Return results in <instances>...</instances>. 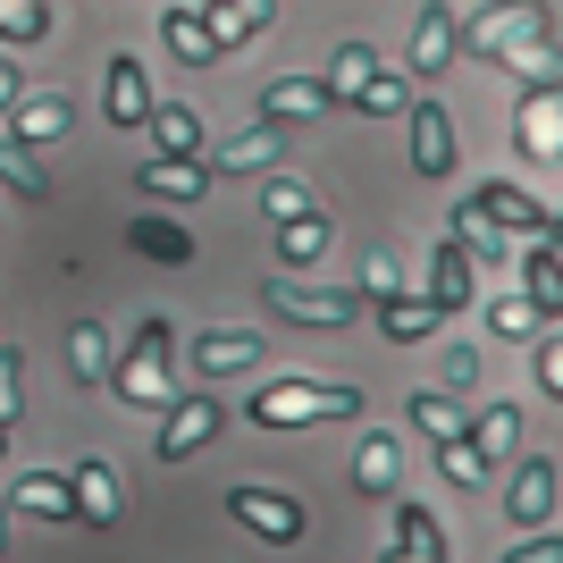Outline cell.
<instances>
[{"label": "cell", "mask_w": 563, "mask_h": 563, "mask_svg": "<svg viewBox=\"0 0 563 563\" xmlns=\"http://www.w3.org/2000/svg\"><path fill=\"white\" fill-rule=\"evenodd\" d=\"M228 429V404H211V396H177L161 412V463H186V454H202Z\"/></svg>", "instance_id": "obj_7"}, {"label": "cell", "mask_w": 563, "mask_h": 563, "mask_svg": "<svg viewBox=\"0 0 563 563\" xmlns=\"http://www.w3.org/2000/svg\"><path fill=\"white\" fill-rule=\"evenodd\" d=\"M463 59L547 76L555 68V0H488L479 18H454V68Z\"/></svg>", "instance_id": "obj_1"}, {"label": "cell", "mask_w": 563, "mask_h": 563, "mask_svg": "<svg viewBox=\"0 0 563 563\" xmlns=\"http://www.w3.org/2000/svg\"><path fill=\"white\" fill-rule=\"evenodd\" d=\"M396 479H404V446L387 438V429H371V438L353 446V488L362 496H396Z\"/></svg>", "instance_id": "obj_23"}, {"label": "cell", "mask_w": 563, "mask_h": 563, "mask_svg": "<svg viewBox=\"0 0 563 563\" xmlns=\"http://www.w3.org/2000/svg\"><path fill=\"white\" fill-rule=\"evenodd\" d=\"M362 303H387V295H404V261L396 253H371V269H362V286H353Z\"/></svg>", "instance_id": "obj_41"}, {"label": "cell", "mask_w": 563, "mask_h": 563, "mask_svg": "<svg viewBox=\"0 0 563 563\" xmlns=\"http://www.w3.org/2000/svg\"><path fill=\"white\" fill-rule=\"evenodd\" d=\"M505 563H563V547L555 539H521V547H505Z\"/></svg>", "instance_id": "obj_46"}, {"label": "cell", "mask_w": 563, "mask_h": 563, "mask_svg": "<svg viewBox=\"0 0 563 563\" xmlns=\"http://www.w3.org/2000/svg\"><path fill=\"white\" fill-rule=\"evenodd\" d=\"M110 362H118L110 329H101V320H76V329H68V371H76V387H101V378H110Z\"/></svg>", "instance_id": "obj_29"}, {"label": "cell", "mask_w": 563, "mask_h": 563, "mask_svg": "<svg viewBox=\"0 0 563 563\" xmlns=\"http://www.w3.org/2000/svg\"><path fill=\"white\" fill-rule=\"evenodd\" d=\"M168 362H177V329L152 311V320L126 336V353L110 362L118 404H126V412H168V404H177V387H168Z\"/></svg>", "instance_id": "obj_2"}, {"label": "cell", "mask_w": 563, "mask_h": 563, "mask_svg": "<svg viewBox=\"0 0 563 563\" xmlns=\"http://www.w3.org/2000/svg\"><path fill=\"white\" fill-rule=\"evenodd\" d=\"M429 329H438V303H429V295H387V303H378V336L412 345V336H429Z\"/></svg>", "instance_id": "obj_33"}, {"label": "cell", "mask_w": 563, "mask_h": 563, "mask_svg": "<svg viewBox=\"0 0 563 563\" xmlns=\"http://www.w3.org/2000/svg\"><path fill=\"white\" fill-rule=\"evenodd\" d=\"M539 396H563V345H555V329L539 336Z\"/></svg>", "instance_id": "obj_44"}, {"label": "cell", "mask_w": 563, "mask_h": 563, "mask_svg": "<svg viewBox=\"0 0 563 563\" xmlns=\"http://www.w3.org/2000/svg\"><path fill=\"white\" fill-rule=\"evenodd\" d=\"M345 110H362V118H404V110H412V76L378 59V68L362 76V85H353V101H345Z\"/></svg>", "instance_id": "obj_26"}, {"label": "cell", "mask_w": 563, "mask_h": 563, "mask_svg": "<svg viewBox=\"0 0 563 563\" xmlns=\"http://www.w3.org/2000/svg\"><path fill=\"white\" fill-rule=\"evenodd\" d=\"M0 463H9V421H0Z\"/></svg>", "instance_id": "obj_49"}, {"label": "cell", "mask_w": 563, "mask_h": 563, "mask_svg": "<svg viewBox=\"0 0 563 563\" xmlns=\"http://www.w3.org/2000/svg\"><path fill=\"white\" fill-rule=\"evenodd\" d=\"M371 68H378L371 43H336V51H329V76H320V85H329V110H336V101H353V85H362Z\"/></svg>", "instance_id": "obj_35"}, {"label": "cell", "mask_w": 563, "mask_h": 563, "mask_svg": "<svg viewBox=\"0 0 563 563\" xmlns=\"http://www.w3.org/2000/svg\"><path fill=\"white\" fill-rule=\"evenodd\" d=\"M9 505H18V514H43V521H76V488H68V471H18Z\"/></svg>", "instance_id": "obj_22"}, {"label": "cell", "mask_w": 563, "mask_h": 563, "mask_svg": "<svg viewBox=\"0 0 563 563\" xmlns=\"http://www.w3.org/2000/svg\"><path fill=\"white\" fill-rule=\"evenodd\" d=\"M261 303L278 311V320H295V329H345L353 311H362V295H353V286H311V278H295V269H278V278H261Z\"/></svg>", "instance_id": "obj_4"}, {"label": "cell", "mask_w": 563, "mask_h": 563, "mask_svg": "<svg viewBox=\"0 0 563 563\" xmlns=\"http://www.w3.org/2000/svg\"><path fill=\"white\" fill-rule=\"evenodd\" d=\"M51 34V0H0V43L25 51V43H43Z\"/></svg>", "instance_id": "obj_38"}, {"label": "cell", "mask_w": 563, "mask_h": 563, "mask_svg": "<svg viewBox=\"0 0 563 563\" xmlns=\"http://www.w3.org/2000/svg\"><path fill=\"white\" fill-rule=\"evenodd\" d=\"M378 563H429V555H404V547H378Z\"/></svg>", "instance_id": "obj_47"}, {"label": "cell", "mask_w": 563, "mask_h": 563, "mask_svg": "<svg viewBox=\"0 0 563 563\" xmlns=\"http://www.w3.org/2000/svg\"><path fill=\"white\" fill-rule=\"evenodd\" d=\"M429 303H438V320H454V311L479 303V261L463 253V244H438V261H429Z\"/></svg>", "instance_id": "obj_13"}, {"label": "cell", "mask_w": 563, "mask_h": 563, "mask_svg": "<svg viewBox=\"0 0 563 563\" xmlns=\"http://www.w3.org/2000/svg\"><path fill=\"white\" fill-rule=\"evenodd\" d=\"M278 152H286V126H261V118H253V135L219 143L211 168H228V177H269V168H278Z\"/></svg>", "instance_id": "obj_25"}, {"label": "cell", "mask_w": 563, "mask_h": 563, "mask_svg": "<svg viewBox=\"0 0 563 563\" xmlns=\"http://www.w3.org/2000/svg\"><path fill=\"white\" fill-rule=\"evenodd\" d=\"M505 514H514V530H547V521H555V454H530V463H514Z\"/></svg>", "instance_id": "obj_12"}, {"label": "cell", "mask_w": 563, "mask_h": 563, "mask_svg": "<svg viewBox=\"0 0 563 563\" xmlns=\"http://www.w3.org/2000/svg\"><path fill=\"white\" fill-rule=\"evenodd\" d=\"M555 110H563V76L547 68V76H530V85H521V110H514V143L521 152H539V161H555Z\"/></svg>", "instance_id": "obj_11"}, {"label": "cell", "mask_w": 563, "mask_h": 563, "mask_svg": "<svg viewBox=\"0 0 563 563\" xmlns=\"http://www.w3.org/2000/svg\"><path fill=\"white\" fill-rule=\"evenodd\" d=\"M345 412H362V387H329V378H269L244 404L253 429H311V421H345Z\"/></svg>", "instance_id": "obj_3"}, {"label": "cell", "mask_w": 563, "mask_h": 563, "mask_svg": "<svg viewBox=\"0 0 563 563\" xmlns=\"http://www.w3.org/2000/svg\"><path fill=\"white\" fill-rule=\"evenodd\" d=\"M0 555H9V505H0Z\"/></svg>", "instance_id": "obj_48"}, {"label": "cell", "mask_w": 563, "mask_h": 563, "mask_svg": "<svg viewBox=\"0 0 563 563\" xmlns=\"http://www.w3.org/2000/svg\"><path fill=\"white\" fill-rule=\"evenodd\" d=\"M143 135H152V161H202V110H186V101H152V118H143Z\"/></svg>", "instance_id": "obj_14"}, {"label": "cell", "mask_w": 563, "mask_h": 563, "mask_svg": "<svg viewBox=\"0 0 563 563\" xmlns=\"http://www.w3.org/2000/svg\"><path fill=\"white\" fill-rule=\"evenodd\" d=\"M320 110H329V85H320V76H278V85H261V101H253L261 126H303V118H320Z\"/></svg>", "instance_id": "obj_15"}, {"label": "cell", "mask_w": 563, "mask_h": 563, "mask_svg": "<svg viewBox=\"0 0 563 563\" xmlns=\"http://www.w3.org/2000/svg\"><path fill=\"white\" fill-rule=\"evenodd\" d=\"M18 404H25V353L0 345V421H18Z\"/></svg>", "instance_id": "obj_42"}, {"label": "cell", "mask_w": 563, "mask_h": 563, "mask_svg": "<svg viewBox=\"0 0 563 563\" xmlns=\"http://www.w3.org/2000/svg\"><path fill=\"white\" fill-rule=\"evenodd\" d=\"M161 43L177 51L186 68H219V59H228V51L211 43V25H202V9H168V18H161Z\"/></svg>", "instance_id": "obj_27"}, {"label": "cell", "mask_w": 563, "mask_h": 563, "mask_svg": "<svg viewBox=\"0 0 563 563\" xmlns=\"http://www.w3.org/2000/svg\"><path fill=\"white\" fill-rule=\"evenodd\" d=\"M471 446H479V463H514L521 454V404H479L471 412Z\"/></svg>", "instance_id": "obj_21"}, {"label": "cell", "mask_w": 563, "mask_h": 563, "mask_svg": "<svg viewBox=\"0 0 563 563\" xmlns=\"http://www.w3.org/2000/svg\"><path fill=\"white\" fill-rule=\"evenodd\" d=\"M488 329H496V336H514V345H539V336L555 329V320H547V311L530 303V295H505V303H488Z\"/></svg>", "instance_id": "obj_34"}, {"label": "cell", "mask_w": 563, "mask_h": 563, "mask_svg": "<svg viewBox=\"0 0 563 563\" xmlns=\"http://www.w3.org/2000/svg\"><path fill=\"white\" fill-rule=\"evenodd\" d=\"M446 387H454V396L479 387V345H446Z\"/></svg>", "instance_id": "obj_43"}, {"label": "cell", "mask_w": 563, "mask_h": 563, "mask_svg": "<svg viewBox=\"0 0 563 563\" xmlns=\"http://www.w3.org/2000/svg\"><path fill=\"white\" fill-rule=\"evenodd\" d=\"M135 194H161V202H202L211 194V161H143Z\"/></svg>", "instance_id": "obj_19"}, {"label": "cell", "mask_w": 563, "mask_h": 563, "mask_svg": "<svg viewBox=\"0 0 563 563\" xmlns=\"http://www.w3.org/2000/svg\"><path fill=\"white\" fill-rule=\"evenodd\" d=\"M404 404H412V429H421L429 446H446V438L471 429V404H454L446 387H421V396H404Z\"/></svg>", "instance_id": "obj_28"}, {"label": "cell", "mask_w": 563, "mask_h": 563, "mask_svg": "<svg viewBox=\"0 0 563 563\" xmlns=\"http://www.w3.org/2000/svg\"><path fill=\"white\" fill-rule=\"evenodd\" d=\"M152 76H143V59L135 51H118L110 68H101V118H110L118 135H143V118H152Z\"/></svg>", "instance_id": "obj_5"}, {"label": "cell", "mask_w": 563, "mask_h": 563, "mask_svg": "<svg viewBox=\"0 0 563 563\" xmlns=\"http://www.w3.org/2000/svg\"><path fill=\"white\" fill-rule=\"evenodd\" d=\"M261 211L278 219V228H286V219H303L311 211V186H303V177H261Z\"/></svg>", "instance_id": "obj_40"}, {"label": "cell", "mask_w": 563, "mask_h": 563, "mask_svg": "<svg viewBox=\"0 0 563 563\" xmlns=\"http://www.w3.org/2000/svg\"><path fill=\"white\" fill-rule=\"evenodd\" d=\"M68 126H76V101L59 93V85H25V93H18V110L0 118V135L34 143V152H43V143H59Z\"/></svg>", "instance_id": "obj_9"}, {"label": "cell", "mask_w": 563, "mask_h": 563, "mask_svg": "<svg viewBox=\"0 0 563 563\" xmlns=\"http://www.w3.org/2000/svg\"><path fill=\"white\" fill-rule=\"evenodd\" d=\"M438 479H446V488H479V479H488V463H479V446H471V429L438 446Z\"/></svg>", "instance_id": "obj_39"}, {"label": "cell", "mask_w": 563, "mask_h": 563, "mask_svg": "<svg viewBox=\"0 0 563 563\" xmlns=\"http://www.w3.org/2000/svg\"><path fill=\"white\" fill-rule=\"evenodd\" d=\"M253 9H278V0H253Z\"/></svg>", "instance_id": "obj_50"}, {"label": "cell", "mask_w": 563, "mask_h": 563, "mask_svg": "<svg viewBox=\"0 0 563 563\" xmlns=\"http://www.w3.org/2000/svg\"><path fill=\"white\" fill-rule=\"evenodd\" d=\"M269 18H278V9H253V0H202V25H211V43H219V51L253 43Z\"/></svg>", "instance_id": "obj_30"}, {"label": "cell", "mask_w": 563, "mask_h": 563, "mask_svg": "<svg viewBox=\"0 0 563 563\" xmlns=\"http://www.w3.org/2000/svg\"><path fill=\"white\" fill-rule=\"evenodd\" d=\"M329 244H336V219L311 202L303 219H286V228H278V269H311V261H329Z\"/></svg>", "instance_id": "obj_20"}, {"label": "cell", "mask_w": 563, "mask_h": 563, "mask_svg": "<svg viewBox=\"0 0 563 563\" xmlns=\"http://www.w3.org/2000/svg\"><path fill=\"white\" fill-rule=\"evenodd\" d=\"M446 244H463L471 261H505V235H496L488 219L471 211V202H454V219H446Z\"/></svg>", "instance_id": "obj_37"}, {"label": "cell", "mask_w": 563, "mask_h": 563, "mask_svg": "<svg viewBox=\"0 0 563 563\" xmlns=\"http://www.w3.org/2000/svg\"><path fill=\"white\" fill-rule=\"evenodd\" d=\"M228 514L253 530V539H269V547H295L303 539V505L286 488H228Z\"/></svg>", "instance_id": "obj_8"}, {"label": "cell", "mask_w": 563, "mask_h": 563, "mask_svg": "<svg viewBox=\"0 0 563 563\" xmlns=\"http://www.w3.org/2000/svg\"><path fill=\"white\" fill-rule=\"evenodd\" d=\"M18 93H25V68H18V59H9V51H0V118L18 110Z\"/></svg>", "instance_id": "obj_45"}, {"label": "cell", "mask_w": 563, "mask_h": 563, "mask_svg": "<svg viewBox=\"0 0 563 563\" xmlns=\"http://www.w3.org/2000/svg\"><path fill=\"white\" fill-rule=\"evenodd\" d=\"M261 353H269V336H253V329H202L194 336V371L202 378H235V371H253Z\"/></svg>", "instance_id": "obj_17"}, {"label": "cell", "mask_w": 563, "mask_h": 563, "mask_svg": "<svg viewBox=\"0 0 563 563\" xmlns=\"http://www.w3.org/2000/svg\"><path fill=\"white\" fill-rule=\"evenodd\" d=\"M126 244H135V253H152V261H177V269L194 261V235L177 228V219H152V211L126 219Z\"/></svg>", "instance_id": "obj_31"}, {"label": "cell", "mask_w": 563, "mask_h": 563, "mask_svg": "<svg viewBox=\"0 0 563 563\" xmlns=\"http://www.w3.org/2000/svg\"><path fill=\"white\" fill-rule=\"evenodd\" d=\"M454 68V9L446 0H421V18H412V59L404 76H446Z\"/></svg>", "instance_id": "obj_16"}, {"label": "cell", "mask_w": 563, "mask_h": 563, "mask_svg": "<svg viewBox=\"0 0 563 563\" xmlns=\"http://www.w3.org/2000/svg\"><path fill=\"white\" fill-rule=\"evenodd\" d=\"M396 530H404V555H429V563H446V530H438V514L429 505H396Z\"/></svg>", "instance_id": "obj_36"}, {"label": "cell", "mask_w": 563, "mask_h": 563, "mask_svg": "<svg viewBox=\"0 0 563 563\" xmlns=\"http://www.w3.org/2000/svg\"><path fill=\"white\" fill-rule=\"evenodd\" d=\"M404 126H412V168H421V177H454V152H463V143H454V110H446V101L412 93Z\"/></svg>", "instance_id": "obj_10"}, {"label": "cell", "mask_w": 563, "mask_h": 563, "mask_svg": "<svg viewBox=\"0 0 563 563\" xmlns=\"http://www.w3.org/2000/svg\"><path fill=\"white\" fill-rule=\"evenodd\" d=\"M471 211L488 219L496 235H539V228H555V202H539V194L514 186V177H488V186L471 194Z\"/></svg>", "instance_id": "obj_6"}, {"label": "cell", "mask_w": 563, "mask_h": 563, "mask_svg": "<svg viewBox=\"0 0 563 563\" xmlns=\"http://www.w3.org/2000/svg\"><path fill=\"white\" fill-rule=\"evenodd\" d=\"M0 186H9V194H25V202H43V194H51L43 152H34V143H18V135H0Z\"/></svg>", "instance_id": "obj_32"}, {"label": "cell", "mask_w": 563, "mask_h": 563, "mask_svg": "<svg viewBox=\"0 0 563 563\" xmlns=\"http://www.w3.org/2000/svg\"><path fill=\"white\" fill-rule=\"evenodd\" d=\"M68 488H76V530H110L118 521V471L101 463V454H85V463L68 471Z\"/></svg>", "instance_id": "obj_18"}, {"label": "cell", "mask_w": 563, "mask_h": 563, "mask_svg": "<svg viewBox=\"0 0 563 563\" xmlns=\"http://www.w3.org/2000/svg\"><path fill=\"white\" fill-rule=\"evenodd\" d=\"M555 269H563V261H555V228H539V235H530V253H521V295H530L547 320L563 311V278H555Z\"/></svg>", "instance_id": "obj_24"}]
</instances>
